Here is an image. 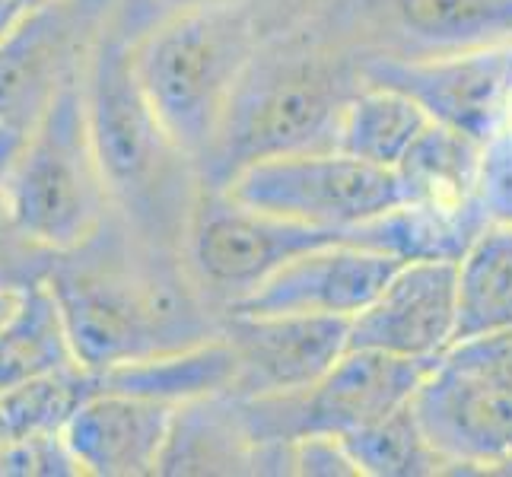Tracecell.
<instances>
[{"label":"cell","instance_id":"1","mask_svg":"<svg viewBox=\"0 0 512 477\" xmlns=\"http://www.w3.org/2000/svg\"><path fill=\"white\" fill-rule=\"evenodd\" d=\"M48 284L86 369L147 360L223 334V312L194 280L185 252L144 239L115 210L90 239L55 255Z\"/></svg>","mask_w":512,"mask_h":477},{"label":"cell","instance_id":"2","mask_svg":"<svg viewBox=\"0 0 512 477\" xmlns=\"http://www.w3.org/2000/svg\"><path fill=\"white\" fill-rule=\"evenodd\" d=\"M363 51L344 32L271 29L236 86L201 175L223 191L236 172L271 156L338 147L344 105L363 86Z\"/></svg>","mask_w":512,"mask_h":477},{"label":"cell","instance_id":"3","mask_svg":"<svg viewBox=\"0 0 512 477\" xmlns=\"http://www.w3.org/2000/svg\"><path fill=\"white\" fill-rule=\"evenodd\" d=\"M86 109L112 210L140 236L185 252L204 175L140 90L131 42L105 23L86 67Z\"/></svg>","mask_w":512,"mask_h":477},{"label":"cell","instance_id":"4","mask_svg":"<svg viewBox=\"0 0 512 477\" xmlns=\"http://www.w3.org/2000/svg\"><path fill=\"white\" fill-rule=\"evenodd\" d=\"M268 32L258 0H229L166 16L131 42L140 90L198 166Z\"/></svg>","mask_w":512,"mask_h":477},{"label":"cell","instance_id":"5","mask_svg":"<svg viewBox=\"0 0 512 477\" xmlns=\"http://www.w3.org/2000/svg\"><path fill=\"white\" fill-rule=\"evenodd\" d=\"M0 194L16 226L55 255L86 242L112 214L86 109V70L32 128Z\"/></svg>","mask_w":512,"mask_h":477},{"label":"cell","instance_id":"6","mask_svg":"<svg viewBox=\"0 0 512 477\" xmlns=\"http://www.w3.org/2000/svg\"><path fill=\"white\" fill-rule=\"evenodd\" d=\"M439 360H411L369 347H350L309 388L239 398L261 446H290L306 433L350 436L404 408Z\"/></svg>","mask_w":512,"mask_h":477},{"label":"cell","instance_id":"7","mask_svg":"<svg viewBox=\"0 0 512 477\" xmlns=\"http://www.w3.org/2000/svg\"><path fill=\"white\" fill-rule=\"evenodd\" d=\"M223 194L268 214L338 233H353L404 204V185L395 169L366 163L338 147L261 159L236 172Z\"/></svg>","mask_w":512,"mask_h":477},{"label":"cell","instance_id":"8","mask_svg":"<svg viewBox=\"0 0 512 477\" xmlns=\"http://www.w3.org/2000/svg\"><path fill=\"white\" fill-rule=\"evenodd\" d=\"M115 0H51L0 35V128L29 137L64 86L80 77Z\"/></svg>","mask_w":512,"mask_h":477},{"label":"cell","instance_id":"9","mask_svg":"<svg viewBox=\"0 0 512 477\" xmlns=\"http://www.w3.org/2000/svg\"><path fill=\"white\" fill-rule=\"evenodd\" d=\"M341 239L350 233L306 226L239 204L223 191H207L191 223L185 258L201 290L226 312L296 255Z\"/></svg>","mask_w":512,"mask_h":477},{"label":"cell","instance_id":"10","mask_svg":"<svg viewBox=\"0 0 512 477\" xmlns=\"http://www.w3.org/2000/svg\"><path fill=\"white\" fill-rule=\"evenodd\" d=\"M360 74L363 83L408 93L433 121L484 144L512 99V45L423 58L363 55Z\"/></svg>","mask_w":512,"mask_h":477},{"label":"cell","instance_id":"11","mask_svg":"<svg viewBox=\"0 0 512 477\" xmlns=\"http://www.w3.org/2000/svg\"><path fill=\"white\" fill-rule=\"evenodd\" d=\"M411 408L446 474H500L512 462V395L471 369L443 357Z\"/></svg>","mask_w":512,"mask_h":477},{"label":"cell","instance_id":"12","mask_svg":"<svg viewBox=\"0 0 512 477\" xmlns=\"http://www.w3.org/2000/svg\"><path fill=\"white\" fill-rule=\"evenodd\" d=\"M223 334L239 357L236 395H280L319 382L350 350V318L299 312H226Z\"/></svg>","mask_w":512,"mask_h":477},{"label":"cell","instance_id":"13","mask_svg":"<svg viewBox=\"0 0 512 477\" xmlns=\"http://www.w3.org/2000/svg\"><path fill=\"white\" fill-rule=\"evenodd\" d=\"M344 20L350 32L369 29L363 55L423 58L512 45V0H350Z\"/></svg>","mask_w":512,"mask_h":477},{"label":"cell","instance_id":"14","mask_svg":"<svg viewBox=\"0 0 512 477\" xmlns=\"http://www.w3.org/2000/svg\"><path fill=\"white\" fill-rule=\"evenodd\" d=\"M458 261L414 258L388 277L363 312L350 318V347L411 360H439L455 344Z\"/></svg>","mask_w":512,"mask_h":477},{"label":"cell","instance_id":"15","mask_svg":"<svg viewBox=\"0 0 512 477\" xmlns=\"http://www.w3.org/2000/svg\"><path fill=\"white\" fill-rule=\"evenodd\" d=\"M404 258L369 249L353 239L296 255L284 268H277L268 280L242 296L226 312H299V315H344L353 318L363 312L373 296L388 284ZM223 312V315H226Z\"/></svg>","mask_w":512,"mask_h":477},{"label":"cell","instance_id":"16","mask_svg":"<svg viewBox=\"0 0 512 477\" xmlns=\"http://www.w3.org/2000/svg\"><path fill=\"white\" fill-rule=\"evenodd\" d=\"M175 408L125 392H90L64 423L86 477H150L160 471Z\"/></svg>","mask_w":512,"mask_h":477},{"label":"cell","instance_id":"17","mask_svg":"<svg viewBox=\"0 0 512 477\" xmlns=\"http://www.w3.org/2000/svg\"><path fill=\"white\" fill-rule=\"evenodd\" d=\"M156 474H290V446H261L242 398L223 392L175 408Z\"/></svg>","mask_w":512,"mask_h":477},{"label":"cell","instance_id":"18","mask_svg":"<svg viewBox=\"0 0 512 477\" xmlns=\"http://www.w3.org/2000/svg\"><path fill=\"white\" fill-rule=\"evenodd\" d=\"M239 357L226 334L185 350L156 353L147 360L118 363L105 369H86L90 392H125L182 408L188 401L236 392Z\"/></svg>","mask_w":512,"mask_h":477},{"label":"cell","instance_id":"19","mask_svg":"<svg viewBox=\"0 0 512 477\" xmlns=\"http://www.w3.org/2000/svg\"><path fill=\"white\" fill-rule=\"evenodd\" d=\"M404 201L455 217H487L481 204L484 144L449 125H433L398 163Z\"/></svg>","mask_w":512,"mask_h":477},{"label":"cell","instance_id":"20","mask_svg":"<svg viewBox=\"0 0 512 477\" xmlns=\"http://www.w3.org/2000/svg\"><path fill=\"white\" fill-rule=\"evenodd\" d=\"M80 366L48 277L16 293L7 315L0 318V388L7 392L20 382Z\"/></svg>","mask_w":512,"mask_h":477},{"label":"cell","instance_id":"21","mask_svg":"<svg viewBox=\"0 0 512 477\" xmlns=\"http://www.w3.org/2000/svg\"><path fill=\"white\" fill-rule=\"evenodd\" d=\"M512 328V223L487 220L458 258L455 344Z\"/></svg>","mask_w":512,"mask_h":477},{"label":"cell","instance_id":"22","mask_svg":"<svg viewBox=\"0 0 512 477\" xmlns=\"http://www.w3.org/2000/svg\"><path fill=\"white\" fill-rule=\"evenodd\" d=\"M433 125L423 105L408 93L382 83H363L344 105L338 125V150L366 163L398 169V163Z\"/></svg>","mask_w":512,"mask_h":477},{"label":"cell","instance_id":"23","mask_svg":"<svg viewBox=\"0 0 512 477\" xmlns=\"http://www.w3.org/2000/svg\"><path fill=\"white\" fill-rule=\"evenodd\" d=\"M360 477H427L446 474L439 455L423 436L411 401L369 427L344 436Z\"/></svg>","mask_w":512,"mask_h":477},{"label":"cell","instance_id":"24","mask_svg":"<svg viewBox=\"0 0 512 477\" xmlns=\"http://www.w3.org/2000/svg\"><path fill=\"white\" fill-rule=\"evenodd\" d=\"M86 395L90 388L83 366L13 385L0 395V436L58 433Z\"/></svg>","mask_w":512,"mask_h":477},{"label":"cell","instance_id":"25","mask_svg":"<svg viewBox=\"0 0 512 477\" xmlns=\"http://www.w3.org/2000/svg\"><path fill=\"white\" fill-rule=\"evenodd\" d=\"M64 430L0 436V477H80Z\"/></svg>","mask_w":512,"mask_h":477},{"label":"cell","instance_id":"26","mask_svg":"<svg viewBox=\"0 0 512 477\" xmlns=\"http://www.w3.org/2000/svg\"><path fill=\"white\" fill-rule=\"evenodd\" d=\"M51 261H55V252L35 245L16 226L4 194H0V296H13L35 284V280H45Z\"/></svg>","mask_w":512,"mask_h":477},{"label":"cell","instance_id":"27","mask_svg":"<svg viewBox=\"0 0 512 477\" xmlns=\"http://www.w3.org/2000/svg\"><path fill=\"white\" fill-rule=\"evenodd\" d=\"M481 204L490 220L512 223V99L500 125L484 140Z\"/></svg>","mask_w":512,"mask_h":477},{"label":"cell","instance_id":"28","mask_svg":"<svg viewBox=\"0 0 512 477\" xmlns=\"http://www.w3.org/2000/svg\"><path fill=\"white\" fill-rule=\"evenodd\" d=\"M446 360L471 369V373L484 376L506 395H512V328L481 334V338H468L449 347Z\"/></svg>","mask_w":512,"mask_h":477},{"label":"cell","instance_id":"29","mask_svg":"<svg viewBox=\"0 0 512 477\" xmlns=\"http://www.w3.org/2000/svg\"><path fill=\"white\" fill-rule=\"evenodd\" d=\"M290 474L299 477H360V468L334 433H306L290 443Z\"/></svg>","mask_w":512,"mask_h":477},{"label":"cell","instance_id":"30","mask_svg":"<svg viewBox=\"0 0 512 477\" xmlns=\"http://www.w3.org/2000/svg\"><path fill=\"white\" fill-rule=\"evenodd\" d=\"M207 4H229V0H115L109 23L125 35L128 42H134L140 32H147L166 16H175L182 10L207 7Z\"/></svg>","mask_w":512,"mask_h":477},{"label":"cell","instance_id":"31","mask_svg":"<svg viewBox=\"0 0 512 477\" xmlns=\"http://www.w3.org/2000/svg\"><path fill=\"white\" fill-rule=\"evenodd\" d=\"M23 10L20 7H16L13 4V0H0V35H4L7 32V26L16 20V16H20Z\"/></svg>","mask_w":512,"mask_h":477},{"label":"cell","instance_id":"32","mask_svg":"<svg viewBox=\"0 0 512 477\" xmlns=\"http://www.w3.org/2000/svg\"><path fill=\"white\" fill-rule=\"evenodd\" d=\"M20 10H32V7H42V4H51V0H13Z\"/></svg>","mask_w":512,"mask_h":477},{"label":"cell","instance_id":"33","mask_svg":"<svg viewBox=\"0 0 512 477\" xmlns=\"http://www.w3.org/2000/svg\"><path fill=\"white\" fill-rule=\"evenodd\" d=\"M16 296V293H13ZM13 296H0V318L7 315V309H10V303H13Z\"/></svg>","mask_w":512,"mask_h":477},{"label":"cell","instance_id":"34","mask_svg":"<svg viewBox=\"0 0 512 477\" xmlns=\"http://www.w3.org/2000/svg\"><path fill=\"white\" fill-rule=\"evenodd\" d=\"M500 474H512V462H509V465H506V468H503Z\"/></svg>","mask_w":512,"mask_h":477},{"label":"cell","instance_id":"35","mask_svg":"<svg viewBox=\"0 0 512 477\" xmlns=\"http://www.w3.org/2000/svg\"><path fill=\"white\" fill-rule=\"evenodd\" d=\"M0 395H4V388H0Z\"/></svg>","mask_w":512,"mask_h":477}]
</instances>
